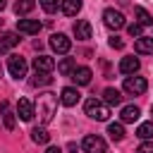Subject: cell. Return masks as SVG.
Returning a JSON list of instances; mask_svg holds the SVG:
<instances>
[{
    "label": "cell",
    "mask_w": 153,
    "mask_h": 153,
    "mask_svg": "<svg viewBox=\"0 0 153 153\" xmlns=\"http://www.w3.org/2000/svg\"><path fill=\"white\" fill-rule=\"evenodd\" d=\"M36 110H38V120L41 124H48L55 115H57V96L45 91L38 96V103H36Z\"/></svg>",
    "instance_id": "obj_1"
},
{
    "label": "cell",
    "mask_w": 153,
    "mask_h": 153,
    "mask_svg": "<svg viewBox=\"0 0 153 153\" xmlns=\"http://www.w3.org/2000/svg\"><path fill=\"white\" fill-rule=\"evenodd\" d=\"M84 112L91 117V120H98V122H105L110 117V105L105 100H98V98H88L84 103Z\"/></svg>",
    "instance_id": "obj_2"
},
{
    "label": "cell",
    "mask_w": 153,
    "mask_h": 153,
    "mask_svg": "<svg viewBox=\"0 0 153 153\" xmlns=\"http://www.w3.org/2000/svg\"><path fill=\"white\" fill-rule=\"evenodd\" d=\"M7 69H10V74H12L14 79H24L29 65H26V60H24L22 55H10V60H7Z\"/></svg>",
    "instance_id": "obj_3"
},
{
    "label": "cell",
    "mask_w": 153,
    "mask_h": 153,
    "mask_svg": "<svg viewBox=\"0 0 153 153\" xmlns=\"http://www.w3.org/2000/svg\"><path fill=\"white\" fill-rule=\"evenodd\" d=\"M81 148H84V153H108V146H105V141H103L100 136H96V134H88V136H84V141H81Z\"/></svg>",
    "instance_id": "obj_4"
},
{
    "label": "cell",
    "mask_w": 153,
    "mask_h": 153,
    "mask_svg": "<svg viewBox=\"0 0 153 153\" xmlns=\"http://www.w3.org/2000/svg\"><path fill=\"white\" fill-rule=\"evenodd\" d=\"M103 22H105V26H108V29H115V31H117V29H122V26L127 24V22H124V14H122L120 10H112V7L103 12Z\"/></svg>",
    "instance_id": "obj_5"
},
{
    "label": "cell",
    "mask_w": 153,
    "mask_h": 153,
    "mask_svg": "<svg viewBox=\"0 0 153 153\" xmlns=\"http://www.w3.org/2000/svg\"><path fill=\"white\" fill-rule=\"evenodd\" d=\"M146 88H148V81H146L143 76H127V79H124V91H127V93L141 96V93H146Z\"/></svg>",
    "instance_id": "obj_6"
},
{
    "label": "cell",
    "mask_w": 153,
    "mask_h": 153,
    "mask_svg": "<svg viewBox=\"0 0 153 153\" xmlns=\"http://www.w3.org/2000/svg\"><path fill=\"white\" fill-rule=\"evenodd\" d=\"M14 115H17V110H12L7 100H2V103H0V120H2V127H5L7 131L14 129V122H17Z\"/></svg>",
    "instance_id": "obj_7"
},
{
    "label": "cell",
    "mask_w": 153,
    "mask_h": 153,
    "mask_svg": "<svg viewBox=\"0 0 153 153\" xmlns=\"http://www.w3.org/2000/svg\"><path fill=\"white\" fill-rule=\"evenodd\" d=\"M50 48H53L55 53L65 55V53H69V48H72V41H69L65 33H53V36H50Z\"/></svg>",
    "instance_id": "obj_8"
},
{
    "label": "cell",
    "mask_w": 153,
    "mask_h": 153,
    "mask_svg": "<svg viewBox=\"0 0 153 153\" xmlns=\"http://www.w3.org/2000/svg\"><path fill=\"white\" fill-rule=\"evenodd\" d=\"M41 26H43V24H41L38 19H17V31H19V33H26V36L38 33Z\"/></svg>",
    "instance_id": "obj_9"
},
{
    "label": "cell",
    "mask_w": 153,
    "mask_h": 153,
    "mask_svg": "<svg viewBox=\"0 0 153 153\" xmlns=\"http://www.w3.org/2000/svg\"><path fill=\"white\" fill-rule=\"evenodd\" d=\"M17 115H19L24 122L33 120V115H36V108H33V103H31L29 98H19V100H17Z\"/></svg>",
    "instance_id": "obj_10"
},
{
    "label": "cell",
    "mask_w": 153,
    "mask_h": 153,
    "mask_svg": "<svg viewBox=\"0 0 153 153\" xmlns=\"http://www.w3.org/2000/svg\"><path fill=\"white\" fill-rule=\"evenodd\" d=\"M79 98H81V93H79L74 86H65V88H62V93H60V103H62V105H67V108L76 105V103H79Z\"/></svg>",
    "instance_id": "obj_11"
},
{
    "label": "cell",
    "mask_w": 153,
    "mask_h": 153,
    "mask_svg": "<svg viewBox=\"0 0 153 153\" xmlns=\"http://www.w3.org/2000/svg\"><path fill=\"white\" fill-rule=\"evenodd\" d=\"M33 69L36 72H53L55 69V60L50 55H38V57H33Z\"/></svg>",
    "instance_id": "obj_12"
},
{
    "label": "cell",
    "mask_w": 153,
    "mask_h": 153,
    "mask_svg": "<svg viewBox=\"0 0 153 153\" xmlns=\"http://www.w3.org/2000/svg\"><path fill=\"white\" fill-rule=\"evenodd\" d=\"M91 69L88 67H76L74 72H72V79H74V84L76 86H86V84H91Z\"/></svg>",
    "instance_id": "obj_13"
},
{
    "label": "cell",
    "mask_w": 153,
    "mask_h": 153,
    "mask_svg": "<svg viewBox=\"0 0 153 153\" xmlns=\"http://www.w3.org/2000/svg\"><path fill=\"white\" fill-rule=\"evenodd\" d=\"M134 50H136L139 55H153V38H151V36H141V38H136Z\"/></svg>",
    "instance_id": "obj_14"
},
{
    "label": "cell",
    "mask_w": 153,
    "mask_h": 153,
    "mask_svg": "<svg viewBox=\"0 0 153 153\" xmlns=\"http://www.w3.org/2000/svg\"><path fill=\"white\" fill-rule=\"evenodd\" d=\"M74 36H76L79 41H88V38H91V24H88L86 19H79V22L74 24Z\"/></svg>",
    "instance_id": "obj_15"
},
{
    "label": "cell",
    "mask_w": 153,
    "mask_h": 153,
    "mask_svg": "<svg viewBox=\"0 0 153 153\" xmlns=\"http://www.w3.org/2000/svg\"><path fill=\"white\" fill-rule=\"evenodd\" d=\"M139 115H141V110H139L136 105H124L122 112H120V120H122L124 124H129V122H136Z\"/></svg>",
    "instance_id": "obj_16"
},
{
    "label": "cell",
    "mask_w": 153,
    "mask_h": 153,
    "mask_svg": "<svg viewBox=\"0 0 153 153\" xmlns=\"http://www.w3.org/2000/svg\"><path fill=\"white\" fill-rule=\"evenodd\" d=\"M17 43H19V36H17V33H12V31L0 33V53H7V50L14 48Z\"/></svg>",
    "instance_id": "obj_17"
},
{
    "label": "cell",
    "mask_w": 153,
    "mask_h": 153,
    "mask_svg": "<svg viewBox=\"0 0 153 153\" xmlns=\"http://www.w3.org/2000/svg\"><path fill=\"white\" fill-rule=\"evenodd\" d=\"M139 67H141L139 57H122V62H120V72L122 74H134Z\"/></svg>",
    "instance_id": "obj_18"
},
{
    "label": "cell",
    "mask_w": 153,
    "mask_h": 153,
    "mask_svg": "<svg viewBox=\"0 0 153 153\" xmlns=\"http://www.w3.org/2000/svg\"><path fill=\"white\" fill-rule=\"evenodd\" d=\"M60 7H62V12H65L67 17H74V14H79V10H81V0H62Z\"/></svg>",
    "instance_id": "obj_19"
},
{
    "label": "cell",
    "mask_w": 153,
    "mask_h": 153,
    "mask_svg": "<svg viewBox=\"0 0 153 153\" xmlns=\"http://www.w3.org/2000/svg\"><path fill=\"white\" fill-rule=\"evenodd\" d=\"M76 69V62L72 60V57H62L60 60V65H57V72L60 74H65V76H72V72Z\"/></svg>",
    "instance_id": "obj_20"
},
{
    "label": "cell",
    "mask_w": 153,
    "mask_h": 153,
    "mask_svg": "<svg viewBox=\"0 0 153 153\" xmlns=\"http://www.w3.org/2000/svg\"><path fill=\"white\" fill-rule=\"evenodd\" d=\"M103 100H105L108 105H120V103H122V93H120L117 88H105V91H103Z\"/></svg>",
    "instance_id": "obj_21"
},
{
    "label": "cell",
    "mask_w": 153,
    "mask_h": 153,
    "mask_svg": "<svg viewBox=\"0 0 153 153\" xmlns=\"http://www.w3.org/2000/svg\"><path fill=\"white\" fill-rule=\"evenodd\" d=\"M108 134H110L112 141H122V139H124V127H122V122H110V124H108Z\"/></svg>",
    "instance_id": "obj_22"
},
{
    "label": "cell",
    "mask_w": 153,
    "mask_h": 153,
    "mask_svg": "<svg viewBox=\"0 0 153 153\" xmlns=\"http://www.w3.org/2000/svg\"><path fill=\"white\" fill-rule=\"evenodd\" d=\"M136 136H139V139H143V141L153 139V120H151V122H141V124H139V129H136Z\"/></svg>",
    "instance_id": "obj_23"
},
{
    "label": "cell",
    "mask_w": 153,
    "mask_h": 153,
    "mask_svg": "<svg viewBox=\"0 0 153 153\" xmlns=\"http://www.w3.org/2000/svg\"><path fill=\"white\" fill-rule=\"evenodd\" d=\"M48 84H53L50 72H36L33 79H31V86H48Z\"/></svg>",
    "instance_id": "obj_24"
},
{
    "label": "cell",
    "mask_w": 153,
    "mask_h": 153,
    "mask_svg": "<svg viewBox=\"0 0 153 153\" xmlns=\"http://www.w3.org/2000/svg\"><path fill=\"white\" fill-rule=\"evenodd\" d=\"M31 139H33L36 143H48L50 134H48L45 127H33V129H31Z\"/></svg>",
    "instance_id": "obj_25"
},
{
    "label": "cell",
    "mask_w": 153,
    "mask_h": 153,
    "mask_svg": "<svg viewBox=\"0 0 153 153\" xmlns=\"http://www.w3.org/2000/svg\"><path fill=\"white\" fill-rule=\"evenodd\" d=\"M33 7H36L33 0H17V2H14V12H17V14H29Z\"/></svg>",
    "instance_id": "obj_26"
},
{
    "label": "cell",
    "mask_w": 153,
    "mask_h": 153,
    "mask_svg": "<svg viewBox=\"0 0 153 153\" xmlns=\"http://www.w3.org/2000/svg\"><path fill=\"white\" fill-rule=\"evenodd\" d=\"M134 14H136L139 24H143V26H151V24H153V17H151L143 7H134Z\"/></svg>",
    "instance_id": "obj_27"
},
{
    "label": "cell",
    "mask_w": 153,
    "mask_h": 153,
    "mask_svg": "<svg viewBox=\"0 0 153 153\" xmlns=\"http://www.w3.org/2000/svg\"><path fill=\"white\" fill-rule=\"evenodd\" d=\"M60 2H62V0H41V7H43L48 14H53V12H57Z\"/></svg>",
    "instance_id": "obj_28"
},
{
    "label": "cell",
    "mask_w": 153,
    "mask_h": 153,
    "mask_svg": "<svg viewBox=\"0 0 153 153\" xmlns=\"http://www.w3.org/2000/svg\"><path fill=\"white\" fill-rule=\"evenodd\" d=\"M127 31H129V36H136V38H141V36H143V24L134 22V24H129V26H127Z\"/></svg>",
    "instance_id": "obj_29"
},
{
    "label": "cell",
    "mask_w": 153,
    "mask_h": 153,
    "mask_svg": "<svg viewBox=\"0 0 153 153\" xmlns=\"http://www.w3.org/2000/svg\"><path fill=\"white\" fill-rule=\"evenodd\" d=\"M136 153H153V141H143V143L136 148Z\"/></svg>",
    "instance_id": "obj_30"
},
{
    "label": "cell",
    "mask_w": 153,
    "mask_h": 153,
    "mask_svg": "<svg viewBox=\"0 0 153 153\" xmlns=\"http://www.w3.org/2000/svg\"><path fill=\"white\" fill-rule=\"evenodd\" d=\"M108 43H110V48H117V50H120V48H124V41H122L120 36H112Z\"/></svg>",
    "instance_id": "obj_31"
},
{
    "label": "cell",
    "mask_w": 153,
    "mask_h": 153,
    "mask_svg": "<svg viewBox=\"0 0 153 153\" xmlns=\"http://www.w3.org/2000/svg\"><path fill=\"white\" fill-rule=\"evenodd\" d=\"M45 153H62V151H60V148H55V146H50V148H48Z\"/></svg>",
    "instance_id": "obj_32"
},
{
    "label": "cell",
    "mask_w": 153,
    "mask_h": 153,
    "mask_svg": "<svg viewBox=\"0 0 153 153\" xmlns=\"http://www.w3.org/2000/svg\"><path fill=\"white\" fill-rule=\"evenodd\" d=\"M2 10H5V0H0V12H2Z\"/></svg>",
    "instance_id": "obj_33"
},
{
    "label": "cell",
    "mask_w": 153,
    "mask_h": 153,
    "mask_svg": "<svg viewBox=\"0 0 153 153\" xmlns=\"http://www.w3.org/2000/svg\"><path fill=\"white\" fill-rule=\"evenodd\" d=\"M0 76H2V67H0Z\"/></svg>",
    "instance_id": "obj_34"
},
{
    "label": "cell",
    "mask_w": 153,
    "mask_h": 153,
    "mask_svg": "<svg viewBox=\"0 0 153 153\" xmlns=\"http://www.w3.org/2000/svg\"><path fill=\"white\" fill-rule=\"evenodd\" d=\"M151 112H153V105H151Z\"/></svg>",
    "instance_id": "obj_35"
}]
</instances>
